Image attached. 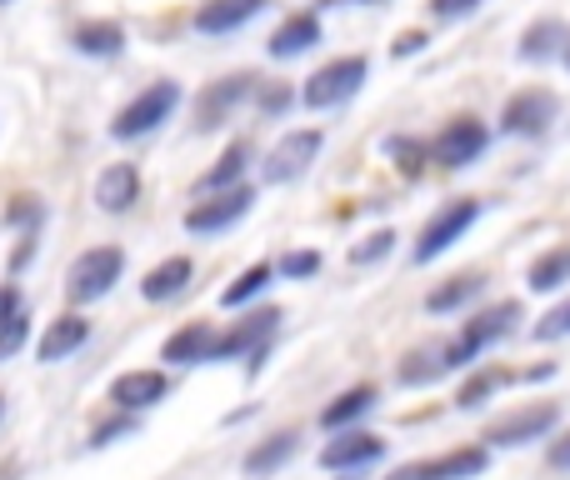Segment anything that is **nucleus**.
Returning a JSON list of instances; mask_svg holds the SVG:
<instances>
[{"label": "nucleus", "instance_id": "nucleus-30", "mask_svg": "<svg viewBox=\"0 0 570 480\" xmlns=\"http://www.w3.org/2000/svg\"><path fill=\"white\" fill-rule=\"evenodd\" d=\"M271 281H276V265H266V261H261V265H250V271L240 275L236 285H226V291H220V305H226V311H236V305L256 301V295L266 291Z\"/></svg>", "mask_w": 570, "mask_h": 480}, {"label": "nucleus", "instance_id": "nucleus-19", "mask_svg": "<svg viewBox=\"0 0 570 480\" xmlns=\"http://www.w3.org/2000/svg\"><path fill=\"white\" fill-rule=\"evenodd\" d=\"M190 275H196L190 255H170V261H160L156 271L140 281V295H146V301H156V305H160V301H176V295L190 285Z\"/></svg>", "mask_w": 570, "mask_h": 480}, {"label": "nucleus", "instance_id": "nucleus-45", "mask_svg": "<svg viewBox=\"0 0 570 480\" xmlns=\"http://www.w3.org/2000/svg\"><path fill=\"white\" fill-rule=\"evenodd\" d=\"M0 6H6V0H0Z\"/></svg>", "mask_w": 570, "mask_h": 480}, {"label": "nucleus", "instance_id": "nucleus-37", "mask_svg": "<svg viewBox=\"0 0 570 480\" xmlns=\"http://www.w3.org/2000/svg\"><path fill=\"white\" fill-rule=\"evenodd\" d=\"M136 431H140V421H136V415H120V421L100 425V431L90 435V445H110V441H120V435H136Z\"/></svg>", "mask_w": 570, "mask_h": 480}, {"label": "nucleus", "instance_id": "nucleus-44", "mask_svg": "<svg viewBox=\"0 0 570 480\" xmlns=\"http://www.w3.org/2000/svg\"><path fill=\"white\" fill-rule=\"evenodd\" d=\"M566 66H570V50H566Z\"/></svg>", "mask_w": 570, "mask_h": 480}, {"label": "nucleus", "instance_id": "nucleus-24", "mask_svg": "<svg viewBox=\"0 0 570 480\" xmlns=\"http://www.w3.org/2000/svg\"><path fill=\"white\" fill-rule=\"evenodd\" d=\"M375 401H381V395H375V385H355V391L335 395V401L325 405V411H321V425H325V431H345V425H355L361 415H371Z\"/></svg>", "mask_w": 570, "mask_h": 480}, {"label": "nucleus", "instance_id": "nucleus-17", "mask_svg": "<svg viewBox=\"0 0 570 480\" xmlns=\"http://www.w3.org/2000/svg\"><path fill=\"white\" fill-rule=\"evenodd\" d=\"M261 10H266V0H206L196 10V30L200 36H230V30H240Z\"/></svg>", "mask_w": 570, "mask_h": 480}, {"label": "nucleus", "instance_id": "nucleus-20", "mask_svg": "<svg viewBox=\"0 0 570 480\" xmlns=\"http://www.w3.org/2000/svg\"><path fill=\"white\" fill-rule=\"evenodd\" d=\"M96 200H100V210H130L140 200V176H136V166H110V170H100V180H96Z\"/></svg>", "mask_w": 570, "mask_h": 480}, {"label": "nucleus", "instance_id": "nucleus-21", "mask_svg": "<svg viewBox=\"0 0 570 480\" xmlns=\"http://www.w3.org/2000/svg\"><path fill=\"white\" fill-rule=\"evenodd\" d=\"M566 50H570V30H566V20H556V16L535 20L521 36V60H556V56H566Z\"/></svg>", "mask_w": 570, "mask_h": 480}, {"label": "nucleus", "instance_id": "nucleus-2", "mask_svg": "<svg viewBox=\"0 0 570 480\" xmlns=\"http://www.w3.org/2000/svg\"><path fill=\"white\" fill-rule=\"evenodd\" d=\"M176 106H180V86H176V80H156V86L140 90V96L130 100L116 120H110V136H116V140L150 136L160 120H170V110H176Z\"/></svg>", "mask_w": 570, "mask_h": 480}, {"label": "nucleus", "instance_id": "nucleus-18", "mask_svg": "<svg viewBox=\"0 0 570 480\" xmlns=\"http://www.w3.org/2000/svg\"><path fill=\"white\" fill-rule=\"evenodd\" d=\"M86 341H90V321H80V315H60V321H50V331L40 335L36 361H46V365L70 361V355H76Z\"/></svg>", "mask_w": 570, "mask_h": 480}, {"label": "nucleus", "instance_id": "nucleus-38", "mask_svg": "<svg viewBox=\"0 0 570 480\" xmlns=\"http://www.w3.org/2000/svg\"><path fill=\"white\" fill-rule=\"evenodd\" d=\"M475 6H481V0H431V10L441 20H461V16H471Z\"/></svg>", "mask_w": 570, "mask_h": 480}, {"label": "nucleus", "instance_id": "nucleus-13", "mask_svg": "<svg viewBox=\"0 0 570 480\" xmlns=\"http://www.w3.org/2000/svg\"><path fill=\"white\" fill-rule=\"evenodd\" d=\"M385 455V441L371 431H335V441L321 451V466L325 471H365V466H375Z\"/></svg>", "mask_w": 570, "mask_h": 480}, {"label": "nucleus", "instance_id": "nucleus-41", "mask_svg": "<svg viewBox=\"0 0 570 480\" xmlns=\"http://www.w3.org/2000/svg\"><path fill=\"white\" fill-rule=\"evenodd\" d=\"M285 100H291V96H285V90H281V86H271V90H266V96H261V106H266V110H271V116H281V110H285Z\"/></svg>", "mask_w": 570, "mask_h": 480}, {"label": "nucleus", "instance_id": "nucleus-7", "mask_svg": "<svg viewBox=\"0 0 570 480\" xmlns=\"http://www.w3.org/2000/svg\"><path fill=\"white\" fill-rule=\"evenodd\" d=\"M481 221V200H471V196H461V200H451V206H441L431 221H425V231H421V241H415V261H435V255H445L455 241L465 236V231Z\"/></svg>", "mask_w": 570, "mask_h": 480}, {"label": "nucleus", "instance_id": "nucleus-42", "mask_svg": "<svg viewBox=\"0 0 570 480\" xmlns=\"http://www.w3.org/2000/svg\"><path fill=\"white\" fill-rule=\"evenodd\" d=\"M425 46V36H421V30H405V36H401V46H395V56H415V50H421Z\"/></svg>", "mask_w": 570, "mask_h": 480}, {"label": "nucleus", "instance_id": "nucleus-28", "mask_svg": "<svg viewBox=\"0 0 570 480\" xmlns=\"http://www.w3.org/2000/svg\"><path fill=\"white\" fill-rule=\"evenodd\" d=\"M301 451V435L295 431H281V435H271V441H261L256 451L246 455V476H271V471H281L291 455Z\"/></svg>", "mask_w": 570, "mask_h": 480}, {"label": "nucleus", "instance_id": "nucleus-5", "mask_svg": "<svg viewBox=\"0 0 570 480\" xmlns=\"http://www.w3.org/2000/svg\"><path fill=\"white\" fill-rule=\"evenodd\" d=\"M365 70H371V66H365V56L331 60V66H321L311 80H305L301 106H305V110H331V106H341V100H351L355 90H361Z\"/></svg>", "mask_w": 570, "mask_h": 480}, {"label": "nucleus", "instance_id": "nucleus-1", "mask_svg": "<svg viewBox=\"0 0 570 480\" xmlns=\"http://www.w3.org/2000/svg\"><path fill=\"white\" fill-rule=\"evenodd\" d=\"M515 321H521V301H495V305H485V311H475L471 321L461 325V335H455V341H445L451 371L475 365L485 351H491V345H501L505 335L515 331Z\"/></svg>", "mask_w": 570, "mask_h": 480}, {"label": "nucleus", "instance_id": "nucleus-25", "mask_svg": "<svg viewBox=\"0 0 570 480\" xmlns=\"http://www.w3.org/2000/svg\"><path fill=\"white\" fill-rule=\"evenodd\" d=\"M70 40H76L80 56H120L126 50V30L116 20H86V26H76Z\"/></svg>", "mask_w": 570, "mask_h": 480}, {"label": "nucleus", "instance_id": "nucleus-9", "mask_svg": "<svg viewBox=\"0 0 570 480\" xmlns=\"http://www.w3.org/2000/svg\"><path fill=\"white\" fill-rule=\"evenodd\" d=\"M485 146H491V130H485V120L455 116L451 126H445L441 136L431 140V160H435V166H445V170H461V166H471V160H481Z\"/></svg>", "mask_w": 570, "mask_h": 480}, {"label": "nucleus", "instance_id": "nucleus-32", "mask_svg": "<svg viewBox=\"0 0 570 480\" xmlns=\"http://www.w3.org/2000/svg\"><path fill=\"white\" fill-rule=\"evenodd\" d=\"M385 156H395V166L405 170V176H421V166L431 160V146H421V140H405V136H395V140H385Z\"/></svg>", "mask_w": 570, "mask_h": 480}, {"label": "nucleus", "instance_id": "nucleus-3", "mask_svg": "<svg viewBox=\"0 0 570 480\" xmlns=\"http://www.w3.org/2000/svg\"><path fill=\"white\" fill-rule=\"evenodd\" d=\"M556 116H561L556 90L525 86V90H515V96L501 106V130H505V136H521V140H541L546 130L556 126Z\"/></svg>", "mask_w": 570, "mask_h": 480}, {"label": "nucleus", "instance_id": "nucleus-27", "mask_svg": "<svg viewBox=\"0 0 570 480\" xmlns=\"http://www.w3.org/2000/svg\"><path fill=\"white\" fill-rule=\"evenodd\" d=\"M481 291H485L481 275H455V281L435 285V291L425 295V311H431V315H451V311H461V305H471Z\"/></svg>", "mask_w": 570, "mask_h": 480}, {"label": "nucleus", "instance_id": "nucleus-4", "mask_svg": "<svg viewBox=\"0 0 570 480\" xmlns=\"http://www.w3.org/2000/svg\"><path fill=\"white\" fill-rule=\"evenodd\" d=\"M120 271H126V255L116 251V245H96V251H86L76 265H70V281H66V295L76 305H90L100 301V295L116 291Z\"/></svg>", "mask_w": 570, "mask_h": 480}, {"label": "nucleus", "instance_id": "nucleus-6", "mask_svg": "<svg viewBox=\"0 0 570 480\" xmlns=\"http://www.w3.org/2000/svg\"><path fill=\"white\" fill-rule=\"evenodd\" d=\"M556 425H561V405L535 401V405H521V411L501 415V421H491V431H485V445H501V451H515V445L546 441V435H551Z\"/></svg>", "mask_w": 570, "mask_h": 480}, {"label": "nucleus", "instance_id": "nucleus-35", "mask_svg": "<svg viewBox=\"0 0 570 480\" xmlns=\"http://www.w3.org/2000/svg\"><path fill=\"white\" fill-rule=\"evenodd\" d=\"M570 335V301H561L556 311H546V321L535 325V341H566Z\"/></svg>", "mask_w": 570, "mask_h": 480}, {"label": "nucleus", "instance_id": "nucleus-29", "mask_svg": "<svg viewBox=\"0 0 570 480\" xmlns=\"http://www.w3.org/2000/svg\"><path fill=\"white\" fill-rule=\"evenodd\" d=\"M246 156H250L246 146H230L226 156H220L216 166H210L206 176H200V190H206V196H216V190H236V186H240V176H246Z\"/></svg>", "mask_w": 570, "mask_h": 480}, {"label": "nucleus", "instance_id": "nucleus-23", "mask_svg": "<svg viewBox=\"0 0 570 480\" xmlns=\"http://www.w3.org/2000/svg\"><path fill=\"white\" fill-rule=\"evenodd\" d=\"M525 285H531L535 295L566 291V285H570V245H551L546 255H535L531 271H525Z\"/></svg>", "mask_w": 570, "mask_h": 480}, {"label": "nucleus", "instance_id": "nucleus-26", "mask_svg": "<svg viewBox=\"0 0 570 480\" xmlns=\"http://www.w3.org/2000/svg\"><path fill=\"white\" fill-rule=\"evenodd\" d=\"M445 371H451L445 341H441V345H421V351H411V355L401 361V381H405V385H431V381H441Z\"/></svg>", "mask_w": 570, "mask_h": 480}, {"label": "nucleus", "instance_id": "nucleus-16", "mask_svg": "<svg viewBox=\"0 0 570 480\" xmlns=\"http://www.w3.org/2000/svg\"><path fill=\"white\" fill-rule=\"evenodd\" d=\"M216 341H220V335L210 331L206 321H190V325H180L166 345H160V361H170V365H210Z\"/></svg>", "mask_w": 570, "mask_h": 480}, {"label": "nucleus", "instance_id": "nucleus-36", "mask_svg": "<svg viewBox=\"0 0 570 480\" xmlns=\"http://www.w3.org/2000/svg\"><path fill=\"white\" fill-rule=\"evenodd\" d=\"M315 271H321V251H291L281 261V275H291V281H305Z\"/></svg>", "mask_w": 570, "mask_h": 480}, {"label": "nucleus", "instance_id": "nucleus-14", "mask_svg": "<svg viewBox=\"0 0 570 480\" xmlns=\"http://www.w3.org/2000/svg\"><path fill=\"white\" fill-rule=\"evenodd\" d=\"M170 391V381L160 371H126L110 381V405L116 411H150V405H160Z\"/></svg>", "mask_w": 570, "mask_h": 480}, {"label": "nucleus", "instance_id": "nucleus-39", "mask_svg": "<svg viewBox=\"0 0 570 480\" xmlns=\"http://www.w3.org/2000/svg\"><path fill=\"white\" fill-rule=\"evenodd\" d=\"M20 311H26V305H20V291H16V285H0V325L16 321Z\"/></svg>", "mask_w": 570, "mask_h": 480}, {"label": "nucleus", "instance_id": "nucleus-33", "mask_svg": "<svg viewBox=\"0 0 570 480\" xmlns=\"http://www.w3.org/2000/svg\"><path fill=\"white\" fill-rule=\"evenodd\" d=\"M391 245H395V231H375L361 245H351V265H375L381 255H391Z\"/></svg>", "mask_w": 570, "mask_h": 480}, {"label": "nucleus", "instance_id": "nucleus-10", "mask_svg": "<svg viewBox=\"0 0 570 480\" xmlns=\"http://www.w3.org/2000/svg\"><path fill=\"white\" fill-rule=\"evenodd\" d=\"M276 325H281L276 305H271V311H250L246 321H236L216 341V355H210V365H216V361H240V355H256V365H250V371H261V355H266V341L276 335Z\"/></svg>", "mask_w": 570, "mask_h": 480}, {"label": "nucleus", "instance_id": "nucleus-15", "mask_svg": "<svg viewBox=\"0 0 570 480\" xmlns=\"http://www.w3.org/2000/svg\"><path fill=\"white\" fill-rule=\"evenodd\" d=\"M250 96V76H226V80H210L206 90L196 96V126L200 130H216L240 100Z\"/></svg>", "mask_w": 570, "mask_h": 480}, {"label": "nucleus", "instance_id": "nucleus-11", "mask_svg": "<svg viewBox=\"0 0 570 480\" xmlns=\"http://www.w3.org/2000/svg\"><path fill=\"white\" fill-rule=\"evenodd\" d=\"M250 200H256V196H250L246 186H236V190H216V196H210V200H200V206H190L180 226H186L190 236H220V231H230L240 216H246V210H250Z\"/></svg>", "mask_w": 570, "mask_h": 480}, {"label": "nucleus", "instance_id": "nucleus-43", "mask_svg": "<svg viewBox=\"0 0 570 480\" xmlns=\"http://www.w3.org/2000/svg\"><path fill=\"white\" fill-rule=\"evenodd\" d=\"M355 6H381V0H355Z\"/></svg>", "mask_w": 570, "mask_h": 480}, {"label": "nucleus", "instance_id": "nucleus-40", "mask_svg": "<svg viewBox=\"0 0 570 480\" xmlns=\"http://www.w3.org/2000/svg\"><path fill=\"white\" fill-rule=\"evenodd\" d=\"M551 466L556 471H570V435H561V441L551 445Z\"/></svg>", "mask_w": 570, "mask_h": 480}, {"label": "nucleus", "instance_id": "nucleus-12", "mask_svg": "<svg viewBox=\"0 0 570 480\" xmlns=\"http://www.w3.org/2000/svg\"><path fill=\"white\" fill-rule=\"evenodd\" d=\"M315 156H321V130H291V136L266 156V180L271 186H285V180L305 176Z\"/></svg>", "mask_w": 570, "mask_h": 480}, {"label": "nucleus", "instance_id": "nucleus-22", "mask_svg": "<svg viewBox=\"0 0 570 480\" xmlns=\"http://www.w3.org/2000/svg\"><path fill=\"white\" fill-rule=\"evenodd\" d=\"M315 40H321V20H315L311 10H301V16H291L276 36H271V56H276V60H295V56H305Z\"/></svg>", "mask_w": 570, "mask_h": 480}, {"label": "nucleus", "instance_id": "nucleus-31", "mask_svg": "<svg viewBox=\"0 0 570 480\" xmlns=\"http://www.w3.org/2000/svg\"><path fill=\"white\" fill-rule=\"evenodd\" d=\"M505 381H511V375H505V371H495V365H485V371H475L471 381H465L461 391H455V405H461V411H475V405H485V401H491V395L501 391Z\"/></svg>", "mask_w": 570, "mask_h": 480}, {"label": "nucleus", "instance_id": "nucleus-34", "mask_svg": "<svg viewBox=\"0 0 570 480\" xmlns=\"http://www.w3.org/2000/svg\"><path fill=\"white\" fill-rule=\"evenodd\" d=\"M26 335H30V315H26V311H20L16 321L0 325V361H10V355H16L20 345H26Z\"/></svg>", "mask_w": 570, "mask_h": 480}, {"label": "nucleus", "instance_id": "nucleus-8", "mask_svg": "<svg viewBox=\"0 0 570 480\" xmlns=\"http://www.w3.org/2000/svg\"><path fill=\"white\" fill-rule=\"evenodd\" d=\"M485 466H491V445H461V451L401 466V471H391V480H475L485 476Z\"/></svg>", "mask_w": 570, "mask_h": 480}]
</instances>
